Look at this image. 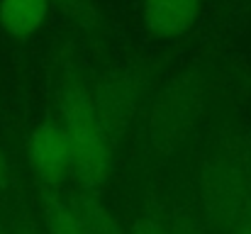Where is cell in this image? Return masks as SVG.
<instances>
[{"label":"cell","mask_w":251,"mask_h":234,"mask_svg":"<svg viewBox=\"0 0 251 234\" xmlns=\"http://www.w3.org/2000/svg\"><path fill=\"white\" fill-rule=\"evenodd\" d=\"M59 122L74 149L69 181H74L76 188L100 193L112 176L117 152L102 134L90 83H85L78 74L66 76L59 88Z\"/></svg>","instance_id":"1"},{"label":"cell","mask_w":251,"mask_h":234,"mask_svg":"<svg viewBox=\"0 0 251 234\" xmlns=\"http://www.w3.org/2000/svg\"><path fill=\"white\" fill-rule=\"evenodd\" d=\"M168 225H171V234H210L205 220L195 215L190 208H176L168 215Z\"/></svg>","instance_id":"12"},{"label":"cell","mask_w":251,"mask_h":234,"mask_svg":"<svg viewBox=\"0 0 251 234\" xmlns=\"http://www.w3.org/2000/svg\"><path fill=\"white\" fill-rule=\"evenodd\" d=\"M147 83L149 76L142 66H117L90 85L102 134L115 152L120 149L132 122L139 115L147 95Z\"/></svg>","instance_id":"4"},{"label":"cell","mask_w":251,"mask_h":234,"mask_svg":"<svg viewBox=\"0 0 251 234\" xmlns=\"http://www.w3.org/2000/svg\"><path fill=\"white\" fill-rule=\"evenodd\" d=\"M71 25H76L81 32L90 37H102L107 25H105V15L98 7L95 0H49Z\"/></svg>","instance_id":"10"},{"label":"cell","mask_w":251,"mask_h":234,"mask_svg":"<svg viewBox=\"0 0 251 234\" xmlns=\"http://www.w3.org/2000/svg\"><path fill=\"white\" fill-rule=\"evenodd\" d=\"M37 195H39V212H42V232L44 234H83L81 227L76 225L64 190L61 188H47V185H37Z\"/></svg>","instance_id":"9"},{"label":"cell","mask_w":251,"mask_h":234,"mask_svg":"<svg viewBox=\"0 0 251 234\" xmlns=\"http://www.w3.org/2000/svg\"><path fill=\"white\" fill-rule=\"evenodd\" d=\"M7 185H10V163H7V156L0 149V195L7 190Z\"/></svg>","instance_id":"15"},{"label":"cell","mask_w":251,"mask_h":234,"mask_svg":"<svg viewBox=\"0 0 251 234\" xmlns=\"http://www.w3.org/2000/svg\"><path fill=\"white\" fill-rule=\"evenodd\" d=\"M247 171H249V181H251V144L247 149Z\"/></svg>","instance_id":"16"},{"label":"cell","mask_w":251,"mask_h":234,"mask_svg":"<svg viewBox=\"0 0 251 234\" xmlns=\"http://www.w3.org/2000/svg\"><path fill=\"white\" fill-rule=\"evenodd\" d=\"M64 198L83 234H127V230L115 217V212L100 200L98 193L74 185L71 190H64Z\"/></svg>","instance_id":"7"},{"label":"cell","mask_w":251,"mask_h":234,"mask_svg":"<svg viewBox=\"0 0 251 234\" xmlns=\"http://www.w3.org/2000/svg\"><path fill=\"white\" fill-rule=\"evenodd\" d=\"M49 12V0H0V27L15 39H27L44 27Z\"/></svg>","instance_id":"8"},{"label":"cell","mask_w":251,"mask_h":234,"mask_svg":"<svg viewBox=\"0 0 251 234\" xmlns=\"http://www.w3.org/2000/svg\"><path fill=\"white\" fill-rule=\"evenodd\" d=\"M227 234H251V208L239 217V220H237V222H234V225H232V230H229Z\"/></svg>","instance_id":"14"},{"label":"cell","mask_w":251,"mask_h":234,"mask_svg":"<svg viewBox=\"0 0 251 234\" xmlns=\"http://www.w3.org/2000/svg\"><path fill=\"white\" fill-rule=\"evenodd\" d=\"M202 12V0H142V22L159 39L188 34Z\"/></svg>","instance_id":"6"},{"label":"cell","mask_w":251,"mask_h":234,"mask_svg":"<svg viewBox=\"0 0 251 234\" xmlns=\"http://www.w3.org/2000/svg\"><path fill=\"white\" fill-rule=\"evenodd\" d=\"M0 234H10L7 225H5V220H0Z\"/></svg>","instance_id":"17"},{"label":"cell","mask_w":251,"mask_h":234,"mask_svg":"<svg viewBox=\"0 0 251 234\" xmlns=\"http://www.w3.org/2000/svg\"><path fill=\"white\" fill-rule=\"evenodd\" d=\"M198 193L207 230L212 234H227L251 208L247 149L222 144L207 152L198 171Z\"/></svg>","instance_id":"3"},{"label":"cell","mask_w":251,"mask_h":234,"mask_svg":"<svg viewBox=\"0 0 251 234\" xmlns=\"http://www.w3.org/2000/svg\"><path fill=\"white\" fill-rule=\"evenodd\" d=\"M5 225H7L10 234H44L42 227L32 220V215H29L27 210H22V208H20V210H12V212L7 215Z\"/></svg>","instance_id":"13"},{"label":"cell","mask_w":251,"mask_h":234,"mask_svg":"<svg viewBox=\"0 0 251 234\" xmlns=\"http://www.w3.org/2000/svg\"><path fill=\"white\" fill-rule=\"evenodd\" d=\"M74 149L66 130L59 120H47L37 125L27 137V163L37 185L64 188L71 178Z\"/></svg>","instance_id":"5"},{"label":"cell","mask_w":251,"mask_h":234,"mask_svg":"<svg viewBox=\"0 0 251 234\" xmlns=\"http://www.w3.org/2000/svg\"><path fill=\"white\" fill-rule=\"evenodd\" d=\"M205 107V78L198 71H188L166 85L149 107L142 149L147 161L164 163L176 154L193 134Z\"/></svg>","instance_id":"2"},{"label":"cell","mask_w":251,"mask_h":234,"mask_svg":"<svg viewBox=\"0 0 251 234\" xmlns=\"http://www.w3.org/2000/svg\"><path fill=\"white\" fill-rule=\"evenodd\" d=\"M127 234H171L168 215H164V210L149 205L132 220Z\"/></svg>","instance_id":"11"}]
</instances>
